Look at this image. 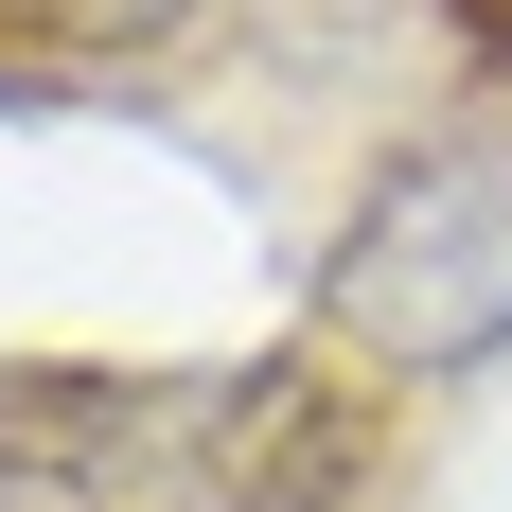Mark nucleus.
<instances>
[{
    "label": "nucleus",
    "instance_id": "7ed1b4c3",
    "mask_svg": "<svg viewBox=\"0 0 512 512\" xmlns=\"http://www.w3.org/2000/svg\"><path fill=\"white\" fill-rule=\"evenodd\" d=\"M212 0H0V53H71V71H124V53L195 36Z\"/></svg>",
    "mask_w": 512,
    "mask_h": 512
},
{
    "label": "nucleus",
    "instance_id": "39448f33",
    "mask_svg": "<svg viewBox=\"0 0 512 512\" xmlns=\"http://www.w3.org/2000/svg\"><path fill=\"white\" fill-rule=\"evenodd\" d=\"M495 71H512V0H495Z\"/></svg>",
    "mask_w": 512,
    "mask_h": 512
},
{
    "label": "nucleus",
    "instance_id": "f257e3e1",
    "mask_svg": "<svg viewBox=\"0 0 512 512\" xmlns=\"http://www.w3.org/2000/svg\"><path fill=\"white\" fill-rule=\"evenodd\" d=\"M318 336L371 371H477L512 336V124H424L371 159L354 230L318 248Z\"/></svg>",
    "mask_w": 512,
    "mask_h": 512
},
{
    "label": "nucleus",
    "instance_id": "f03ea898",
    "mask_svg": "<svg viewBox=\"0 0 512 512\" xmlns=\"http://www.w3.org/2000/svg\"><path fill=\"white\" fill-rule=\"evenodd\" d=\"M177 424H195V442H159L177 512H354L371 495V407L318 354L212 371V389H177Z\"/></svg>",
    "mask_w": 512,
    "mask_h": 512
},
{
    "label": "nucleus",
    "instance_id": "20e7f679",
    "mask_svg": "<svg viewBox=\"0 0 512 512\" xmlns=\"http://www.w3.org/2000/svg\"><path fill=\"white\" fill-rule=\"evenodd\" d=\"M0 512H106V495L71 460H36V442H0Z\"/></svg>",
    "mask_w": 512,
    "mask_h": 512
}]
</instances>
